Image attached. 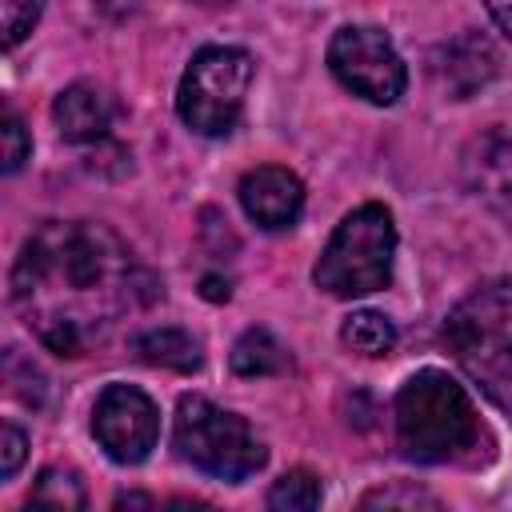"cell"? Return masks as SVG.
<instances>
[{
    "label": "cell",
    "mask_w": 512,
    "mask_h": 512,
    "mask_svg": "<svg viewBox=\"0 0 512 512\" xmlns=\"http://www.w3.org/2000/svg\"><path fill=\"white\" fill-rule=\"evenodd\" d=\"M156 284L136 268L128 244L92 220H44L12 268V308L56 356H84Z\"/></svg>",
    "instance_id": "cell-1"
},
{
    "label": "cell",
    "mask_w": 512,
    "mask_h": 512,
    "mask_svg": "<svg viewBox=\"0 0 512 512\" xmlns=\"http://www.w3.org/2000/svg\"><path fill=\"white\" fill-rule=\"evenodd\" d=\"M396 444L416 464H448L480 444V416L464 384L440 368H424L404 380L392 404Z\"/></svg>",
    "instance_id": "cell-2"
},
{
    "label": "cell",
    "mask_w": 512,
    "mask_h": 512,
    "mask_svg": "<svg viewBox=\"0 0 512 512\" xmlns=\"http://www.w3.org/2000/svg\"><path fill=\"white\" fill-rule=\"evenodd\" d=\"M444 340L484 396L512 408V280H492L468 292L448 312Z\"/></svg>",
    "instance_id": "cell-3"
},
{
    "label": "cell",
    "mask_w": 512,
    "mask_h": 512,
    "mask_svg": "<svg viewBox=\"0 0 512 512\" xmlns=\"http://www.w3.org/2000/svg\"><path fill=\"white\" fill-rule=\"evenodd\" d=\"M392 260H396V224L384 204H360L352 208L332 240L324 244L312 280L328 296L352 300L384 288L392 280Z\"/></svg>",
    "instance_id": "cell-4"
},
{
    "label": "cell",
    "mask_w": 512,
    "mask_h": 512,
    "mask_svg": "<svg viewBox=\"0 0 512 512\" xmlns=\"http://www.w3.org/2000/svg\"><path fill=\"white\" fill-rule=\"evenodd\" d=\"M172 444H176L180 460H188L204 476L228 480V484L248 480L268 460L260 436L248 428L244 416H236V412H228V408H220L196 392L180 396V404H176Z\"/></svg>",
    "instance_id": "cell-5"
},
{
    "label": "cell",
    "mask_w": 512,
    "mask_h": 512,
    "mask_svg": "<svg viewBox=\"0 0 512 512\" xmlns=\"http://www.w3.org/2000/svg\"><path fill=\"white\" fill-rule=\"evenodd\" d=\"M252 76H256V64L244 48H232V44L200 48L176 88L180 120L200 136H228L244 112Z\"/></svg>",
    "instance_id": "cell-6"
},
{
    "label": "cell",
    "mask_w": 512,
    "mask_h": 512,
    "mask_svg": "<svg viewBox=\"0 0 512 512\" xmlns=\"http://www.w3.org/2000/svg\"><path fill=\"white\" fill-rule=\"evenodd\" d=\"M328 68L332 76L360 100L368 104H396L408 88V68L392 40L380 28L368 24H348L332 36L328 44Z\"/></svg>",
    "instance_id": "cell-7"
},
{
    "label": "cell",
    "mask_w": 512,
    "mask_h": 512,
    "mask_svg": "<svg viewBox=\"0 0 512 512\" xmlns=\"http://www.w3.org/2000/svg\"><path fill=\"white\" fill-rule=\"evenodd\" d=\"M92 432L108 460L140 464L160 440V412L156 404L132 384H108L92 408Z\"/></svg>",
    "instance_id": "cell-8"
},
{
    "label": "cell",
    "mask_w": 512,
    "mask_h": 512,
    "mask_svg": "<svg viewBox=\"0 0 512 512\" xmlns=\"http://www.w3.org/2000/svg\"><path fill=\"white\" fill-rule=\"evenodd\" d=\"M240 204H244L248 220H256V228L284 232L304 212V184H300L296 172L264 164V168H252L240 180Z\"/></svg>",
    "instance_id": "cell-9"
},
{
    "label": "cell",
    "mask_w": 512,
    "mask_h": 512,
    "mask_svg": "<svg viewBox=\"0 0 512 512\" xmlns=\"http://www.w3.org/2000/svg\"><path fill=\"white\" fill-rule=\"evenodd\" d=\"M496 68H500V56L484 32H460L456 40L440 44L432 56V76L440 92H448L452 100L476 96L496 76Z\"/></svg>",
    "instance_id": "cell-10"
},
{
    "label": "cell",
    "mask_w": 512,
    "mask_h": 512,
    "mask_svg": "<svg viewBox=\"0 0 512 512\" xmlns=\"http://www.w3.org/2000/svg\"><path fill=\"white\" fill-rule=\"evenodd\" d=\"M464 180L484 204L512 216V128H492L472 140L464 152Z\"/></svg>",
    "instance_id": "cell-11"
},
{
    "label": "cell",
    "mask_w": 512,
    "mask_h": 512,
    "mask_svg": "<svg viewBox=\"0 0 512 512\" xmlns=\"http://www.w3.org/2000/svg\"><path fill=\"white\" fill-rule=\"evenodd\" d=\"M112 116H116V104L96 84H68L52 104V120H56L60 136L72 144L104 140L112 128Z\"/></svg>",
    "instance_id": "cell-12"
},
{
    "label": "cell",
    "mask_w": 512,
    "mask_h": 512,
    "mask_svg": "<svg viewBox=\"0 0 512 512\" xmlns=\"http://www.w3.org/2000/svg\"><path fill=\"white\" fill-rule=\"evenodd\" d=\"M132 352L148 364H164V368H176V372H192L204 360L200 340L188 336L184 328H148V332L132 336Z\"/></svg>",
    "instance_id": "cell-13"
},
{
    "label": "cell",
    "mask_w": 512,
    "mask_h": 512,
    "mask_svg": "<svg viewBox=\"0 0 512 512\" xmlns=\"http://www.w3.org/2000/svg\"><path fill=\"white\" fill-rule=\"evenodd\" d=\"M228 364H232V372H240V376H272V372H284V368H288V352H284V344H280L268 328H248V332L232 344Z\"/></svg>",
    "instance_id": "cell-14"
},
{
    "label": "cell",
    "mask_w": 512,
    "mask_h": 512,
    "mask_svg": "<svg viewBox=\"0 0 512 512\" xmlns=\"http://www.w3.org/2000/svg\"><path fill=\"white\" fill-rule=\"evenodd\" d=\"M340 340H344L352 352H360V356H388V352L396 348V324H392L384 312L364 308V312H352V316L344 320Z\"/></svg>",
    "instance_id": "cell-15"
},
{
    "label": "cell",
    "mask_w": 512,
    "mask_h": 512,
    "mask_svg": "<svg viewBox=\"0 0 512 512\" xmlns=\"http://www.w3.org/2000/svg\"><path fill=\"white\" fill-rule=\"evenodd\" d=\"M28 504H44V508H84L88 496H84V484L72 468H44L32 484V496Z\"/></svg>",
    "instance_id": "cell-16"
},
{
    "label": "cell",
    "mask_w": 512,
    "mask_h": 512,
    "mask_svg": "<svg viewBox=\"0 0 512 512\" xmlns=\"http://www.w3.org/2000/svg\"><path fill=\"white\" fill-rule=\"evenodd\" d=\"M320 496H324L320 480L308 468H292L268 488V508H276V512H308V508L320 504Z\"/></svg>",
    "instance_id": "cell-17"
},
{
    "label": "cell",
    "mask_w": 512,
    "mask_h": 512,
    "mask_svg": "<svg viewBox=\"0 0 512 512\" xmlns=\"http://www.w3.org/2000/svg\"><path fill=\"white\" fill-rule=\"evenodd\" d=\"M0 20H4V48H16L40 20V0H0Z\"/></svg>",
    "instance_id": "cell-18"
},
{
    "label": "cell",
    "mask_w": 512,
    "mask_h": 512,
    "mask_svg": "<svg viewBox=\"0 0 512 512\" xmlns=\"http://www.w3.org/2000/svg\"><path fill=\"white\" fill-rule=\"evenodd\" d=\"M0 136H4V156H0L4 164H0V168H4V172H16V168L28 160V152H32V140H28V128H24V120H20L12 108H8V112H4V120H0Z\"/></svg>",
    "instance_id": "cell-19"
},
{
    "label": "cell",
    "mask_w": 512,
    "mask_h": 512,
    "mask_svg": "<svg viewBox=\"0 0 512 512\" xmlns=\"http://www.w3.org/2000/svg\"><path fill=\"white\" fill-rule=\"evenodd\" d=\"M360 504H364V508H396V504H408V508H416V504L436 508L440 500H436L432 492H424V488H376V492H368Z\"/></svg>",
    "instance_id": "cell-20"
},
{
    "label": "cell",
    "mask_w": 512,
    "mask_h": 512,
    "mask_svg": "<svg viewBox=\"0 0 512 512\" xmlns=\"http://www.w3.org/2000/svg\"><path fill=\"white\" fill-rule=\"evenodd\" d=\"M24 448H28L24 432H20L16 424H4V428H0V452H4V460H0V476H4V480L16 476V468H20V460H24Z\"/></svg>",
    "instance_id": "cell-21"
},
{
    "label": "cell",
    "mask_w": 512,
    "mask_h": 512,
    "mask_svg": "<svg viewBox=\"0 0 512 512\" xmlns=\"http://www.w3.org/2000/svg\"><path fill=\"white\" fill-rule=\"evenodd\" d=\"M488 4V16L496 20V28L512 40V0H484Z\"/></svg>",
    "instance_id": "cell-22"
},
{
    "label": "cell",
    "mask_w": 512,
    "mask_h": 512,
    "mask_svg": "<svg viewBox=\"0 0 512 512\" xmlns=\"http://www.w3.org/2000/svg\"><path fill=\"white\" fill-rule=\"evenodd\" d=\"M204 296H208V300H228V280L220 284V276H208V280H204Z\"/></svg>",
    "instance_id": "cell-23"
},
{
    "label": "cell",
    "mask_w": 512,
    "mask_h": 512,
    "mask_svg": "<svg viewBox=\"0 0 512 512\" xmlns=\"http://www.w3.org/2000/svg\"><path fill=\"white\" fill-rule=\"evenodd\" d=\"M116 504H120V508H124V504H144V508H148L152 496H136V492H128V496H116Z\"/></svg>",
    "instance_id": "cell-24"
}]
</instances>
